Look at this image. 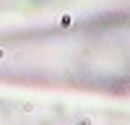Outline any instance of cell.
Wrapping results in <instances>:
<instances>
[{
  "mask_svg": "<svg viewBox=\"0 0 130 125\" xmlns=\"http://www.w3.org/2000/svg\"><path fill=\"white\" fill-rule=\"evenodd\" d=\"M0 125H127V112L115 102L0 89Z\"/></svg>",
  "mask_w": 130,
  "mask_h": 125,
  "instance_id": "obj_1",
  "label": "cell"
},
{
  "mask_svg": "<svg viewBox=\"0 0 130 125\" xmlns=\"http://www.w3.org/2000/svg\"><path fill=\"white\" fill-rule=\"evenodd\" d=\"M112 3L117 0H0V29L68 18L73 13H89Z\"/></svg>",
  "mask_w": 130,
  "mask_h": 125,
  "instance_id": "obj_2",
  "label": "cell"
}]
</instances>
